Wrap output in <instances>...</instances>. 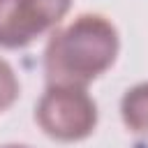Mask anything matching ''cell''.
I'll list each match as a JSON object with an SVG mask.
<instances>
[{
  "instance_id": "obj_1",
  "label": "cell",
  "mask_w": 148,
  "mask_h": 148,
  "mask_svg": "<svg viewBox=\"0 0 148 148\" xmlns=\"http://www.w3.org/2000/svg\"><path fill=\"white\" fill-rule=\"evenodd\" d=\"M118 51L116 25L102 14H81L49 37L44 49L46 81L88 88V83L113 67Z\"/></svg>"
},
{
  "instance_id": "obj_2",
  "label": "cell",
  "mask_w": 148,
  "mask_h": 148,
  "mask_svg": "<svg viewBox=\"0 0 148 148\" xmlns=\"http://www.w3.org/2000/svg\"><path fill=\"white\" fill-rule=\"evenodd\" d=\"M35 120L53 141H83L97 127V104L81 86L49 83L35 106Z\"/></svg>"
},
{
  "instance_id": "obj_3",
  "label": "cell",
  "mask_w": 148,
  "mask_h": 148,
  "mask_svg": "<svg viewBox=\"0 0 148 148\" xmlns=\"http://www.w3.org/2000/svg\"><path fill=\"white\" fill-rule=\"evenodd\" d=\"M39 32L30 23L21 0H0V49H23Z\"/></svg>"
},
{
  "instance_id": "obj_4",
  "label": "cell",
  "mask_w": 148,
  "mask_h": 148,
  "mask_svg": "<svg viewBox=\"0 0 148 148\" xmlns=\"http://www.w3.org/2000/svg\"><path fill=\"white\" fill-rule=\"evenodd\" d=\"M120 116L125 127L148 141V81L132 86L120 99Z\"/></svg>"
},
{
  "instance_id": "obj_5",
  "label": "cell",
  "mask_w": 148,
  "mask_h": 148,
  "mask_svg": "<svg viewBox=\"0 0 148 148\" xmlns=\"http://www.w3.org/2000/svg\"><path fill=\"white\" fill-rule=\"evenodd\" d=\"M21 2L30 23L39 35L56 28L72 9V0H21Z\"/></svg>"
},
{
  "instance_id": "obj_6",
  "label": "cell",
  "mask_w": 148,
  "mask_h": 148,
  "mask_svg": "<svg viewBox=\"0 0 148 148\" xmlns=\"http://www.w3.org/2000/svg\"><path fill=\"white\" fill-rule=\"evenodd\" d=\"M18 92H21V83L14 67L5 58H0V113L7 111L18 99Z\"/></svg>"
},
{
  "instance_id": "obj_7",
  "label": "cell",
  "mask_w": 148,
  "mask_h": 148,
  "mask_svg": "<svg viewBox=\"0 0 148 148\" xmlns=\"http://www.w3.org/2000/svg\"><path fill=\"white\" fill-rule=\"evenodd\" d=\"M2 148H28V146H2Z\"/></svg>"
}]
</instances>
